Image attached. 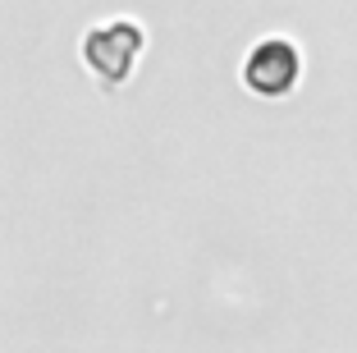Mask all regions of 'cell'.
<instances>
[{
    "label": "cell",
    "instance_id": "obj_2",
    "mask_svg": "<svg viewBox=\"0 0 357 353\" xmlns=\"http://www.w3.org/2000/svg\"><path fill=\"white\" fill-rule=\"evenodd\" d=\"M294 73H298V60L289 46L271 42V46H257L252 64H248V78H252L257 92H284V87L294 83Z\"/></svg>",
    "mask_w": 357,
    "mask_h": 353
},
{
    "label": "cell",
    "instance_id": "obj_1",
    "mask_svg": "<svg viewBox=\"0 0 357 353\" xmlns=\"http://www.w3.org/2000/svg\"><path fill=\"white\" fill-rule=\"evenodd\" d=\"M133 55H137V32L133 28H101L87 42V60L105 73V83H124Z\"/></svg>",
    "mask_w": 357,
    "mask_h": 353
}]
</instances>
